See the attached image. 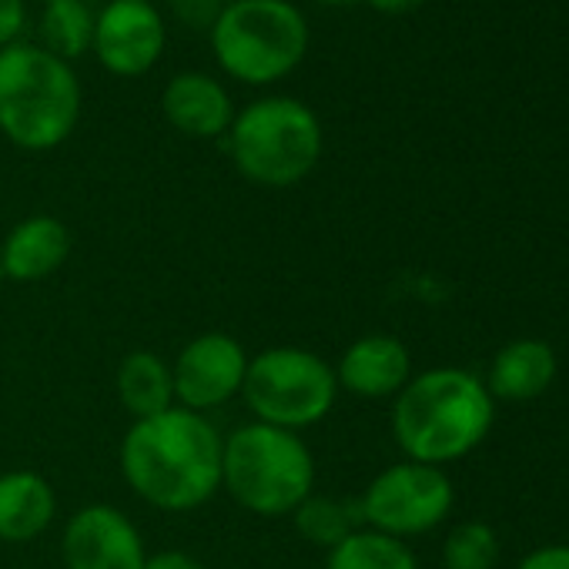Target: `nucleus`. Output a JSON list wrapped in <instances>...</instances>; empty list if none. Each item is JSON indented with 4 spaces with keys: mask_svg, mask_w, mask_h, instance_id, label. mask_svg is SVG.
Masks as SVG:
<instances>
[{
    "mask_svg": "<svg viewBox=\"0 0 569 569\" xmlns=\"http://www.w3.org/2000/svg\"><path fill=\"white\" fill-rule=\"evenodd\" d=\"M221 449L224 439L201 412L171 406L128 429L121 472L144 502L164 512H188L221 486Z\"/></svg>",
    "mask_w": 569,
    "mask_h": 569,
    "instance_id": "nucleus-1",
    "label": "nucleus"
},
{
    "mask_svg": "<svg viewBox=\"0 0 569 569\" xmlns=\"http://www.w3.org/2000/svg\"><path fill=\"white\" fill-rule=\"evenodd\" d=\"M496 399L466 369H429L412 376L392 406V432L412 462L449 466L469 456L492 429Z\"/></svg>",
    "mask_w": 569,
    "mask_h": 569,
    "instance_id": "nucleus-2",
    "label": "nucleus"
},
{
    "mask_svg": "<svg viewBox=\"0 0 569 569\" xmlns=\"http://www.w3.org/2000/svg\"><path fill=\"white\" fill-rule=\"evenodd\" d=\"M81 81L68 61L41 44L0 51V134L24 151H51L81 121Z\"/></svg>",
    "mask_w": 569,
    "mask_h": 569,
    "instance_id": "nucleus-3",
    "label": "nucleus"
},
{
    "mask_svg": "<svg viewBox=\"0 0 569 569\" xmlns=\"http://www.w3.org/2000/svg\"><path fill=\"white\" fill-rule=\"evenodd\" d=\"M326 148L319 114L299 98H258L234 114L228 151L234 168L261 188H292L306 181Z\"/></svg>",
    "mask_w": 569,
    "mask_h": 569,
    "instance_id": "nucleus-4",
    "label": "nucleus"
},
{
    "mask_svg": "<svg viewBox=\"0 0 569 569\" xmlns=\"http://www.w3.org/2000/svg\"><path fill=\"white\" fill-rule=\"evenodd\" d=\"M221 486L254 516H292L316 486L309 446L264 422H248L224 439Z\"/></svg>",
    "mask_w": 569,
    "mask_h": 569,
    "instance_id": "nucleus-5",
    "label": "nucleus"
},
{
    "mask_svg": "<svg viewBox=\"0 0 569 569\" xmlns=\"http://www.w3.org/2000/svg\"><path fill=\"white\" fill-rule=\"evenodd\" d=\"M218 68L241 84H274L309 54V24L292 0H234L211 24Z\"/></svg>",
    "mask_w": 569,
    "mask_h": 569,
    "instance_id": "nucleus-6",
    "label": "nucleus"
},
{
    "mask_svg": "<svg viewBox=\"0 0 569 569\" xmlns=\"http://www.w3.org/2000/svg\"><path fill=\"white\" fill-rule=\"evenodd\" d=\"M241 392L258 422L299 432L329 416L339 379L322 356L281 346L248 359Z\"/></svg>",
    "mask_w": 569,
    "mask_h": 569,
    "instance_id": "nucleus-7",
    "label": "nucleus"
},
{
    "mask_svg": "<svg viewBox=\"0 0 569 569\" xmlns=\"http://www.w3.org/2000/svg\"><path fill=\"white\" fill-rule=\"evenodd\" d=\"M456 502L452 482L439 466L396 462L382 469L366 496L359 499V516L369 529L406 539L436 529Z\"/></svg>",
    "mask_w": 569,
    "mask_h": 569,
    "instance_id": "nucleus-8",
    "label": "nucleus"
},
{
    "mask_svg": "<svg viewBox=\"0 0 569 569\" xmlns=\"http://www.w3.org/2000/svg\"><path fill=\"white\" fill-rule=\"evenodd\" d=\"M168 28L151 0H108L94 14L91 51L114 78H141L164 54Z\"/></svg>",
    "mask_w": 569,
    "mask_h": 569,
    "instance_id": "nucleus-9",
    "label": "nucleus"
},
{
    "mask_svg": "<svg viewBox=\"0 0 569 569\" xmlns=\"http://www.w3.org/2000/svg\"><path fill=\"white\" fill-rule=\"evenodd\" d=\"M248 372V359L238 339L224 336V332H208L191 339L174 369V399L181 402V409L191 412H208L224 406L231 396L241 392Z\"/></svg>",
    "mask_w": 569,
    "mask_h": 569,
    "instance_id": "nucleus-10",
    "label": "nucleus"
},
{
    "mask_svg": "<svg viewBox=\"0 0 569 569\" xmlns=\"http://www.w3.org/2000/svg\"><path fill=\"white\" fill-rule=\"evenodd\" d=\"M68 569H144L138 526L114 506H84L64 526L61 542Z\"/></svg>",
    "mask_w": 569,
    "mask_h": 569,
    "instance_id": "nucleus-11",
    "label": "nucleus"
},
{
    "mask_svg": "<svg viewBox=\"0 0 569 569\" xmlns=\"http://www.w3.org/2000/svg\"><path fill=\"white\" fill-rule=\"evenodd\" d=\"M161 111L174 131L188 138H201V141L228 134L234 121V108H231L224 84L204 71L174 74L161 94Z\"/></svg>",
    "mask_w": 569,
    "mask_h": 569,
    "instance_id": "nucleus-12",
    "label": "nucleus"
},
{
    "mask_svg": "<svg viewBox=\"0 0 569 569\" xmlns=\"http://www.w3.org/2000/svg\"><path fill=\"white\" fill-rule=\"evenodd\" d=\"M336 379L342 389L362 399L399 396L412 379V359L406 342H399L396 336H366L346 349Z\"/></svg>",
    "mask_w": 569,
    "mask_h": 569,
    "instance_id": "nucleus-13",
    "label": "nucleus"
},
{
    "mask_svg": "<svg viewBox=\"0 0 569 569\" xmlns=\"http://www.w3.org/2000/svg\"><path fill=\"white\" fill-rule=\"evenodd\" d=\"M71 254V231L51 214L24 218L0 248V268L14 281H41L54 274Z\"/></svg>",
    "mask_w": 569,
    "mask_h": 569,
    "instance_id": "nucleus-14",
    "label": "nucleus"
},
{
    "mask_svg": "<svg viewBox=\"0 0 569 569\" xmlns=\"http://www.w3.org/2000/svg\"><path fill=\"white\" fill-rule=\"evenodd\" d=\"M556 379V352L542 339H516L502 346L489 366L486 389L502 402L539 399Z\"/></svg>",
    "mask_w": 569,
    "mask_h": 569,
    "instance_id": "nucleus-15",
    "label": "nucleus"
},
{
    "mask_svg": "<svg viewBox=\"0 0 569 569\" xmlns=\"http://www.w3.org/2000/svg\"><path fill=\"white\" fill-rule=\"evenodd\" d=\"M58 509V496L51 482L31 469L0 476V539L4 542H31L41 536Z\"/></svg>",
    "mask_w": 569,
    "mask_h": 569,
    "instance_id": "nucleus-16",
    "label": "nucleus"
},
{
    "mask_svg": "<svg viewBox=\"0 0 569 569\" xmlns=\"http://www.w3.org/2000/svg\"><path fill=\"white\" fill-rule=\"evenodd\" d=\"M118 396L134 422L168 412L174 406L171 366L154 352H131L118 369Z\"/></svg>",
    "mask_w": 569,
    "mask_h": 569,
    "instance_id": "nucleus-17",
    "label": "nucleus"
},
{
    "mask_svg": "<svg viewBox=\"0 0 569 569\" xmlns=\"http://www.w3.org/2000/svg\"><path fill=\"white\" fill-rule=\"evenodd\" d=\"M326 569H419V562L406 539L376 529H356L336 549H329Z\"/></svg>",
    "mask_w": 569,
    "mask_h": 569,
    "instance_id": "nucleus-18",
    "label": "nucleus"
},
{
    "mask_svg": "<svg viewBox=\"0 0 569 569\" xmlns=\"http://www.w3.org/2000/svg\"><path fill=\"white\" fill-rule=\"evenodd\" d=\"M94 41V11L84 0H51L41 14V48L61 61H74L91 51Z\"/></svg>",
    "mask_w": 569,
    "mask_h": 569,
    "instance_id": "nucleus-19",
    "label": "nucleus"
},
{
    "mask_svg": "<svg viewBox=\"0 0 569 569\" xmlns=\"http://www.w3.org/2000/svg\"><path fill=\"white\" fill-rule=\"evenodd\" d=\"M292 516H296L299 532L312 546H322V549H336L362 522L359 506L342 502V499H332V496H309Z\"/></svg>",
    "mask_w": 569,
    "mask_h": 569,
    "instance_id": "nucleus-20",
    "label": "nucleus"
},
{
    "mask_svg": "<svg viewBox=\"0 0 569 569\" xmlns=\"http://www.w3.org/2000/svg\"><path fill=\"white\" fill-rule=\"evenodd\" d=\"M499 559V536L489 522H459L442 546L446 569H492Z\"/></svg>",
    "mask_w": 569,
    "mask_h": 569,
    "instance_id": "nucleus-21",
    "label": "nucleus"
},
{
    "mask_svg": "<svg viewBox=\"0 0 569 569\" xmlns=\"http://www.w3.org/2000/svg\"><path fill=\"white\" fill-rule=\"evenodd\" d=\"M24 24H28V4H24V0H0V51L18 44Z\"/></svg>",
    "mask_w": 569,
    "mask_h": 569,
    "instance_id": "nucleus-22",
    "label": "nucleus"
},
{
    "mask_svg": "<svg viewBox=\"0 0 569 569\" xmlns=\"http://www.w3.org/2000/svg\"><path fill=\"white\" fill-rule=\"evenodd\" d=\"M516 569H569V546L566 542L539 546L526 559H519Z\"/></svg>",
    "mask_w": 569,
    "mask_h": 569,
    "instance_id": "nucleus-23",
    "label": "nucleus"
},
{
    "mask_svg": "<svg viewBox=\"0 0 569 569\" xmlns=\"http://www.w3.org/2000/svg\"><path fill=\"white\" fill-rule=\"evenodd\" d=\"M144 569H204L194 556L188 552H178V549H168V552H154L144 559Z\"/></svg>",
    "mask_w": 569,
    "mask_h": 569,
    "instance_id": "nucleus-24",
    "label": "nucleus"
},
{
    "mask_svg": "<svg viewBox=\"0 0 569 569\" xmlns=\"http://www.w3.org/2000/svg\"><path fill=\"white\" fill-rule=\"evenodd\" d=\"M366 4L376 8V11H382V14H406V11L426 4V0H366Z\"/></svg>",
    "mask_w": 569,
    "mask_h": 569,
    "instance_id": "nucleus-25",
    "label": "nucleus"
},
{
    "mask_svg": "<svg viewBox=\"0 0 569 569\" xmlns=\"http://www.w3.org/2000/svg\"><path fill=\"white\" fill-rule=\"evenodd\" d=\"M316 4H326V8H349V4H359V0H316Z\"/></svg>",
    "mask_w": 569,
    "mask_h": 569,
    "instance_id": "nucleus-26",
    "label": "nucleus"
},
{
    "mask_svg": "<svg viewBox=\"0 0 569 569\" xmlns=\"http://www.w3.org/2000/svg\"><path fill=\"white\" fill-rule=\"evenodd\" d=\"M214 4H218V8H224V4H234V0H214Z\"/></svg>",
    "mask_w": 569,
    "mask_h": 569,
    "instance_id": "nucleus-27",
    "label": "nucleus"
},
{
    "mask_svg": "<svg viewBox=\"0 0 569 569\" xmlns=\"http://www.w3.org/2000/svg\"><path fill=\"white\" fill-rule=\"evenodd\" d=\"M0 281H4V268H0Z\"/></svg>",
    "mask_w": 569,
    "mask_h": 569,
    "instance_id": "nucleus-28",
    "label": "nucleus"
},
{
    "mask_svg": "<svg viewBox=\"0 0 569 569\" xmlns=\"http://www.w3.org/2000/svg\"><path fill=\"white\" fill-rule=\"evenodd\" d=\"M44 4H51V0H44Z\"/></svg>",
    "mask_w": 569,
    "mask_h": 569,
    "instance_id": "nucleus-29",
    "label": "nucleus"
}]
</instances>
